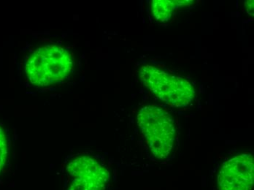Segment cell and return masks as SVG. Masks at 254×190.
<instances>
[{
    "label": "cell",
    "mask_w": 254,
    "mask_h": 190,
    "mask_svg": "<svg viewBox=\"0 0 254 190\" xmlns=\"http://www.w3.org/2000/svg\"><path fill=\"white\" fill-rule=\"evenodd\" d=\"M254 157L239 154L226 162L218 172L219 190H252L254 179Z\"/></svg>",
    "instance_id": "cell-5"
},
{
    "label": "cell",
    "mask_w": 254,
    "mask_h": 190,
    "mask_svg": "<svg viewBox=\"0 0 254 190\" xmlns=\"http://www.w3.org/2000/svg\"><path fill=\"white\" fill-rule=\"evenodd\" d=\"M73 63V56L66 48L46 45L29 55L25 71L32 84L48 86L63 81L72 72Z\"/></svg>",
    "instance_id": "cell-1"
},
{
    "label": "cell",
    "mask_w": 254,
    "mask_h": 190,
    "mask_svg": "<svg viewBox=\"0 0 254 190\" xmlns=\"http://www.w3.org/2000/svg\"><path fill=\"white\" fill-rule=\"evenodd\" d=\"M66 171L73 179L67 190H104L109 179L108 170L89 156L74 159Z\"/></svg>",
    "instance_id": "cell-4"
},
{
    "label": "cell",
    "mask_w": 254,
    "mask_h": 190,
    "mask_svg": "<svg viewBox=\"0 0 254 190\" xmlns=\"http://www.w3.org/2000/svg\"><path fill=\"white\" fill-rule=\"evenodd\" d=\"M137 124L150 152L158 160H165L173 152L177 130L173 116L158 106H145L139 110Z\"/></svg>",
    "instance_id": "cell-2"
},
{
    "label": "cell",
    "mask_w": 254,
    "mask_h": 190,
    "mask_svg": "<svg viewBox=\"0 0 254 190\" xmlns=\"http://www.w3.org/2000/svg\"><path fill=\"white\" fill-rule=\"evenodd\" d=\"M7 154V145L5 134L2 128L0 127V172L5 163Z\"/></svg>",
    "instance_id": "cell-7"
},
{
    "label": "cell",
    "mask_w": 254,
    "mask_h": 190,
    "mask_svg": "<svg viewBox=\"0 0 254 190\" xmlns=\"http://www.w3.org/2000/svg\"><path fill=\"white\" fill-rule=\"evenodd\" d=\"M138 74L142 84L168 106L186 108L194 101L196 90L187 78L149 64L141 66Z\"/></svg>",
    "instance_id": "cell-3"
},
{
    "label": "cell",
    "mask_w": 254,
    "mask_h": 190,
    "mask_svg": "<svg viewBox=\"0 0 254 190\" xmlns=\"http://www.w3.org/2000/svg\"><path fill=\"white\" fill-rule=\"evenodd\" d=\"M254 0H249L245 2V6H246V10L249 15H254Z\"/></svg>",
    "instance_id": "cell-8"
},
{
    "label": "cell",
    "mask_w": 254,
    "mask_h": 190,
    "mask_svg": "<svg viewBox=\"0 0 254 190\" xmlns=\"http://www.w3.org/2000/svg\"><path fill=\"white\" fill-rule=\"evenodd\" d=\"M193 2L181 0H153L150 3V13L156 22L166 24L171 21L174 12L180 7H189Z\"/></svg>",
    "instance_id": "cell-6"
}]
</instances>
